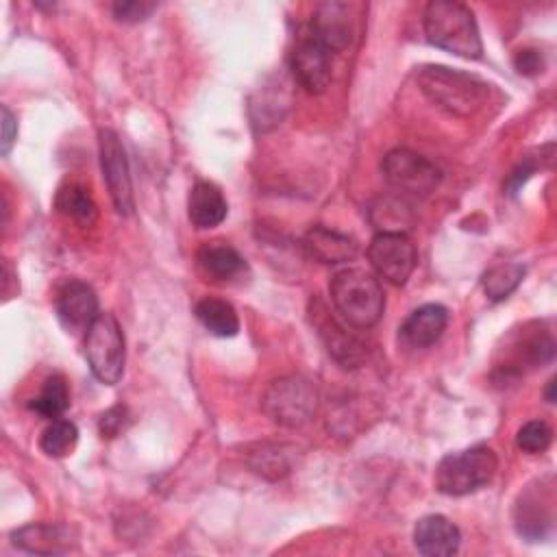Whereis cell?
<instances>
[{
  "label": "cell",
  "mask_w": 557,
  "mask_h": 557,
  "mask_svg": "<svg viewBox=\"0 0 557 557\" xmlns=\"http://www.w3.org/2000/svg\"><path fill=\"white\" fill-rule=\"evenodd\" d=\"M424 35L431 46L463 59L483 54L481 33L474 13L455 0H435L424 9Z\"/></svg>",
  "instance_id": "cell-1"
},
{
  "label": "cell",
  "mask_w": 557,
  "mask_h": 557,
  "mask_svg": "<svg viewBox=\"0 0 557 557\" xmlns=\"http://www.w3.org/2000/svg\"><path fill=\"white\" fill-rule=\"evenodd\" d=\"M331 302L337 313L355 329L374 326L385 309V294L379 278L361 268H346L329 283Z\"/></svg>",
  "instance_id": "cell-2"
},
{
  "label": "cell",
  "mask_w": 557,
  "mask_h": 557,
  "mask_svg": "<svg viewBox=\"0 0 557 557\" xmlns=\"http://www.w3.org/2000/svg\"><path fill=\"white\" fill-rule=\"evenodd\" d=\"M418 85L431 102L463 117L479 111L490 94V85L485 81L444 65L422 67Z\"/></svg>",
  "instance_id": "cell-3"
},
{
  "label": "cell",
  "mask_w": 557,
  "mask_h": 557,
  "mask_svg": "<svg viewBox=\"0 0 557 557\" xmlns=\"http://www.w3.org/2000/svg\"><path fill=\"white\" fill-rule=\"evenodd\" d=\"M496 468V453L485 444L448 453L435 468V487L446 496H466L485 487Z\"/></svg>",
  "instance_id": "cell-4"
},
{
  "label": "cell",
  "mask_w": 557,
  "mask_h": 557,
  "mask_svg": "<svg viewBox=\"0 0 557 557\" xmlns=\"http://www.w3.org/2000/svg\"><path fill=\"white\" fill-rule=\"evenodd\" d=\"M263 413L281 426H302L318 409L315 385L298 374L272 381L261 396Z\"/></svg>",
  "instance_id": "cell-5"
},
{
  "label": "cell",
  "mask_w": 557,
  "mask_h": 557,
  "mask_svg": "<svg viewBox=\"0 0 557 557\" xmlns=\"http://www.w3.org/2000/svg\"><path fill=\"white\" fill-rule=\"evenodd\" d=\"M85 357L91 374L104 383L115 385L124 374V333L113 313H98L85 333Z\"/></svg>",
  "instance_id": "cell-6"
},
{
  "label": "cell",
  "mask_w": 557,
  "mask_h": 557,
  "mask_svg": "<svg viewBox=\"0 0 557 557\" xmlns=\"http://www.w3.org/2000/svg\"><path fill=\"white\" fill-rule=\"evenodd\" d=\"M381 170L387 185L403 198H426L442 181L440 168L409 148L389 150Z\"/></svg>",
  "instance_id": "cell-7"
},
{
  "label": "cell",
  "mask_w": 557,
  "mask_h": 557,
  "mask_svg": "<svg viewBox=\"0 0 557 557\" xmlns=\"http://www.w3.org/2000/svg\"><path fill=\"white\" fill-rule=\"evenodd\" d=\"M374 272L392 285H405L418 265V250L405 233H376L368 246Z\"/></svg>",
  "instance_id": "cell-8"
},
{
  "label": "cell",
  "mask_w": 557,
  "mask_h": 557,
  "mask_svg": "<svg viewBox=\"0 0 557 557\" xmlns=\"http://www.w3.org/2000/svg\"><path fill=\"white\" fill-rule=\"evenodd\" d=\"M98 150H100V168L104 183L109 187V196L120 215H131L135 209L133 198V181L128 170V159L124 146L115 131L100 128L98 133Z\"/></svg>",
  "instance_id": "cell-9"
},
{
  "label": "cell",
  "mask_w": 557,
  "mask_h": 557,
  "mask_svg": "<svg viewBox=\"0 0 557 557\" xmlns=\"http://www.w3.org/2000/svg\"><path fill=\"white\" fill-rule=\"evenodd\" d=\"M311 324L315 326L322 344L326 346L329 355L342 366V368H357L368 357L366 344L346 329L335 315L329 313L324 302L318 298L311 302Z\"/></svg>",
  "instance_id": "cell-10"
},
{
  "label": "cell",
  "mask_w": 557,
  "mask_h": 557,
  "mask_svg": "<svg viewBox=\"0 0 557 557\" xmlns=\"http://www.w3.org/2000/svg\"><path fill=\"white\" fill-rule=\"evenodd\" d=\"M289 65L296 83L309 94H322L331 83V52L313 37L309 26L296 37Z\"/></svg>",
  "instance_id": "cell-11"
},
{
  "label": "cell",
  "mask_w": 557,
  "mask_h": 557,
  "mask_svg": "<svg viewBox=\"0 0 557 557\" xmlns=\"http://www.w3.org/2000/svg\"><path fill=\"white\" fill-rule=\"evenodd\" d=\"M352 11H355V4H348V2L318 4L311 17L309 30L329 52H342L352 44V37L357 33V22Z\"/></svg>",
  "instance_id": "cell-12"
},
{
  "label": "cell",
  "mask_w": 557,
  "mask_h": 557,
  "mask_svg": "<svg viewBox=\"0 0 557 557\" xmlns=\"http://www.w3.org/2000/svg\"><path fill=\"white\" fill-rule=\"evenodd\" d=\"M98 296L83 281H67L57 296V318L67 333H87L98 318Z\"/></svg>",
  "instance_id": "cell-13"
},
{
  "label": "cell",
  "mask_w": 557,
  "mask_h": 557,
  "mask_svg": "<svg viewBox=\"0 0 557 557\" xmlns=\"http://www.w3.org/2000/svg\"><path fill=\"white\" fill-rule=\"evenodd\" d=\"M413 544L426 557H448L459 550L461 533L455 522L440 513L424 516L413 527Z\"/></svg>",
  "instance_id": "cell-14"
},
{
  "label": "cell",
  "mask_w": 557,
  "mask_h": 557,
  "mask_svg": "<svg viewBox=\"0 0 557 557\" xmlns=\"http://www.w3.org/2000/svg\"><path fill=\"white\" fill-rule=\"evenodd\" d=\"M516 529L529 540L544 537L553 527V494L550 490L531 487L516 503Z\"/></svg>",
  "instance_id": "cell-15"
},
{
  "label": "cell",
  "mask_w": 557,
  "mask_h": 557,
  "mask_svg": "<svg viewBox=\"0 0 557 557\" xmlns=\"http://www.w3.org/2000/svg\"><path fill=\"white\" fill-rule=\"evenodd\" d=\"M448 311L437 302H429L409 313L400 326V342L409 348H429L446 331Z\"/></svg>",
  "instance_id": "cell-16"
},
{
  "label": "cell",
  "mask_w": 557,
  "mask_h": 557,
  "mask_svg": "<svg viewBox=\"0 0 557 557\" xmlns=\"http://www.w3.org/2000/svg\"><path fill=\"white\" fill-rule=\"evenodd\" d=\"M302 248L307 257H311L318 263L335 265L346 263L357 257V242L339 231H333L329 226H311L302 237Z\"/></svg>",
  "instance_id": "cell-17"
},
{
  "label": "cell",
  "mask_w": 557,
  "mask_h": 557,
  "mask_svg": "<svg viewBox=\"0 0 557 557\" xmlns=\"http://www.w3.org/2000/svg\"><path fill=\"white\" fill-rule=\"evenodd\" d=\"M196 263L198 270L207 281L213 283H228L239 278L246 272V261L244 257L226 242H207L198 248L196 252Z\"/></svg>",
  "instance_id": "cell-18"
},
{
  "label": "cell",
  "mask_w": 557,
  "mask_h": 557,
  "mask_svg": "<svg viewBox=\"0 0 557 557\" xmlns=\"http://www.w3.org/2000/svg\"><path fill=\"white\" fill-rule=\"evenodd\" d=\"M17 548L35 555H57L72 548L74 540L67 527L54 522H30L11 533Z\"/></svg>",
  "instance_id": "cell-19"
},
{
  "label": "cell",
  "mask_w": 557,
  "mask_h": 557,
  "mask_svg": "<svg viewBox=\"0 0 557 557\" xmlns=\"http://www.w3.org/2000/svg\"><path fill=\"white\" fill-rule=\"evenodd\" d=\"M228 205L218 185L209 181H198L187 196V218L196 228H213L224 222Z\"/></svg>",
  "instance_id": "cell-20"
},
{
  "label": "cell",
  "mask_w": 557,
  "mask_h": 557,
  "mask_svg": "<svg viewBox=\"0 0 557 557\" xmlns=\"http://www.w3.org/2000/svg\"><path fill=\"white\" fill-rule=\"evenodd\" d=\"M370 222L374 224V228L379 233H405L411 228L413 224V215L411 209L407 205V198L403 196H381L372 202L370 207Z\"/></svg>",
  "instance_id": "cell-21"
},
{
  "label": "cell",
  "mask_w": 557,
  "mask_h": 557,
  "mask_svg": "<svg viewBox=\"0 0 557 557\" xmlns=\"http://www.w3.org/2000/svg\"><path fill=\"white\" fill-rule=\"evenodd\" d=\"M194 313L198 322L215 337H235L239 331V318L231 302L222 298H202L196 302Z\"/></svg>",
  "instance_id": "cell-22"
},
{
  "label": "cell",
  "mask_w": 557,
  "mask_h": 557,
  "mask_svg": "<svg viewBox=\"0 0 557 557\" xmlns=\"http://www.w3.org/2000/svg\"><path fill=\"white\" fill-rule=\"evenodd\" d=\"M518 348L513 352V363L505 366V370H516V368H522V366H542L546 361L553 359L555 355V342L550 337V333L546 331H535V333H527L522 339L516 342Z\"/></svg>",
  "instance_id": "cell-23"
},
{
  "label": "cell",
  "mask_w": 557,
  "mask_h": 557,
  "mask_svg": "<svg viewBox=\"0 0 557 557\" xmlns=\"http://www.w3.org/2000/svg\"><path fill=\"white\" fill-rule=\"evenodd\" d=\"M70 407V389L61 374L46 379L41 392L30 400V409L44 418H59Z\"/></svg>",
  "instance_id": "cell-24"
},
{
  "label": "cell",
  "mask_w": 557,
  "mask_h": 557,
  "mask_svg": "<svg viewBox=\"0 0 557 557\" xmlns=\"http://www.w3.org/2000/svg\"><path fill=\"white\" fill-rule=\"evenodd\" d=\"M522 276H524V268L520 263H498L483 274L481 278L483 292L494 302L505 300L520 285Z\"/></svg>",
  "instance_id": "cell-25"
},
{
  "label": "cell",
  "mask_w": 557,
  "mask_h": 557,
  "mask_svg": "<svg viewBox=\"0 0 557 557\" xmlns=\"http://www.w3.org/2000/svg\"><path fill=\"white\" fill-rule=\"evenodd\" d=\"M54 205L61 213L67 218H74L78 222H91L96 218V202L89 196V191L78 183H67L57 191Z\"/></svg>",
  "instance_id": "cell-26"
},
{
  "label": "cell",
  "mask_w": 557,
  "mask_h": 557,
  "mask_svg": "<svg viewBox=\"0 0 557 557\" xmlns=\"http://www.w3.org/2000/svg\"><path fill=\"white\" fill-rule=\"evenodd\" d=\"M78 442V429L74 422L63 420V418H54L39 437V448L48 455V457H65L74 450Z\"/></svg>",
  "instance_id": "cell-27"
},
{
  "label": "cell",
  "mask_w": 557,
  "mask_h": 557,
  "mask_svg": "<svg viewBox=\"0 0 557 557\" xmlns=\"http://www.w3.org/2000/svg\"><path fill=\"white\" fill-rule=\"evenodd\" d=\"M250 468L265 479H278L289 472L292 455L283 444H268L250 453Z\"/></svg>",
  "instance_id": "cell-28"
},
{
  "label": "cell",
  "mask_w": 557,
  "mask_h": 557,
  "mask_svg": "<svg viewBox=\"0 0 557 557\" xmlns=\"http://www.w3.org/2000/svg\"><path fill=\"white\" fill-rule=\"evenodd\" d=\"M553 442V431L544 420H531L527 424L520 426L518 435H516V444L520 450L524 453H544Z\"/></svg>",
  "instance_id": "cell-29"
},
{
  "label": "cell",
  "mask_w": 557,
  "mask_h": 557,
  "mask_svg": "<svg viewBox=\"0 0 557 557\" xmlns=\"http://www.w3.org/2000/svg\"><path fill=\"white\" fill-rule=\"evenodd\" d=\"M157 9L154 2L146 0H126V2H115L113 4V15L120 22H141L146 20L152 11Z\"/></svg>",
  "instance_id": "cell-30"
},
{
  "label": "cell",
  "mask_w": 557,
  "mask_h": 557,
  "mask_svg": "<svg viewBox=\"0 0 557 557\" xmlns=\"http://www.w3.org/2000/svg\"><path fill=\"white\" fill-rule=\"evenodd\" d=\"M100 433L102 435H107V437H115V435H120L124 429H126V424H128V411H126V407H122V405H115V407H111V409H107L102 416H100Z\"/></svg>",
  "instance_id": "cell-31"
},
{
  "label": "cell",
  "mask_w": 557,
  "mask_h": 557,
  "mask_svg": "<svg viewBox=\"0 0 557 557\" xmlns=\"http://www.w3.org/2000/svg\"><path fill=\"white\" fill-rule=\"evenodd\" d=\"M513 65H516V70H518L520 74L533 76V74L542 72L544 61H542V54H540L537 50H531V48H529V50H520V52L516 54Z\"/></svg>",
  "instance_id": "cell-32"
},
{
  "label": "cell",
  "mask_w": 557,
  "mask_h": 557,
  "mask_svg": "<svg viewBox=\"0 0 557 557\" xmlns=\"http://www.w3.org/2000/svg\"><path fill=\"white\" fill-rule=\"evenodd\" d=\"M2 139H0V152L2 154H9L15 137H17V122H15V115L11 113V109L7 104H2Z\"/></svg>",
  "instance_id": "cell-33"
},
{
  "label": "cell",
  "mask_w": 557,
  "mask_h": 557,
  "mask_svg": "<svg viewBox=\"0 0 557 557\" xmlns=\"http://www.w3.org/2000/svg\"><path fill=\"white\" fill-rule=\"evenodd\" d=\"M553 387H555V379L548 381V389H546V400L548 403H555V394H553Z\"/></svg>",
  "instance_id": "cell-34"
}]
</instances>
